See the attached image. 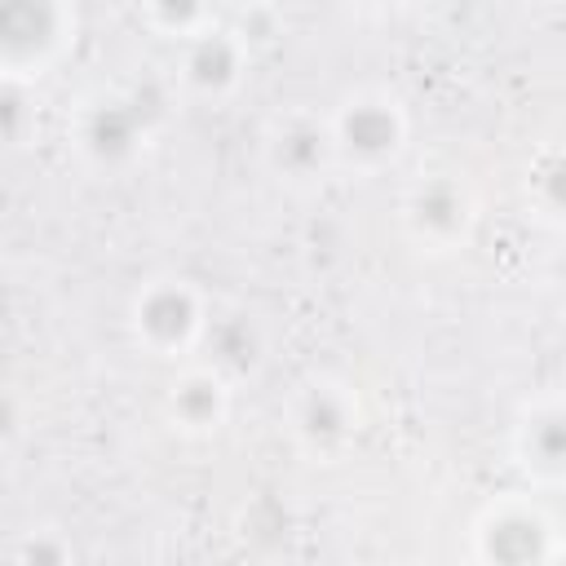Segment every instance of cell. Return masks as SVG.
<instances>
[{
	"label": "cell",
	"instance_id": "obj_2",
	"mask_svg": "<svg viewBox=\"0 0 566 566\" xmlns=\"http://www.w3.org/2000/svg\"><path fill=\"white\" fill-rule=\"evenodd\" d=\"M208 318H212V310H208L203 292L181 274H159V279L142 283L128 305L133 340L155 358H177V354L199 349Z\"/></svg>",
	"mask_w": 566,
	"mask_h": 566
},
{
	"label": "cell",
	"instance_id": "obj_10",
	"mask_svg": "<svg viewBox=\"0 0 566 566\" xmlns=\"http://www.w3.org/2000/svg\"><path fill=\"white\" fill-rule=\"evenodd\" d=\"M230 380L217 376L208 363H195L186 371H177L164 389V411L172 420V429L190 433V438H208L226 424L230 416Z\"/></svg>",
	"mask_w": 566,
	"mask_h": 566
},
{
	"label": "cell",
	"instance_id": "obj_5",
	"mask_svg": "<svg viewBox=\"0 0 566 566\" xmlns=\"http://www.w3.org/2000/svg\"><path fill=\"white\" fill-rule=\"evenodd\" d=\"M358 394L340 376H310L305 385H296L287 402V433L314 460H336L358 438Z\"/></svg>",
	"mask_w": 566,
	"mask_h": 566
},
{
	"label": "cell",
	"instance_id": "obj_11",
	"mask_svg": "<svg viewBox=\"0 0 566 566\" xmlns=\"http://www.w3.org/2000/svg\"><path fill=\"white\" fill-rule=\"evenodd\" d=\"M199 349L208 354L203 363L234 385V380H252L265 367L270 340H265V327H261L256 314H248V310H221V314L208 318V332H203V345Z\"/></svg>",
	"mask_w": 566,
	"mask_h": 566
},
{
	"label": "cell",
	"instance_id": "obj_13",
	"mask_svg": "<svg viewBox=\"0 0 566 566\" xmlns=\"http://www.w3.org/2000/svg\"><path fill=\"white\" fill-rule=\"evenodd\" d=\"M137 18L155 35H168V40H181V44H190L195 35L217 27V13L208 4H195V0H155V4H142Z\"/></svg>",
	"mask_w": 566,
	"mask_h": 566
},
{
	"label": "cell",
	"instance_id": "obj_17",
	"mask_svg": "<svg viewBox=\"0 0 566 566\" xmlns=\"http://www.w3.org/2000/svg\"><path fill=\"white\" fill-rule=\"evenodd\" d=\"M544 566H566V553H562V548H557V553H553V557H548V562H544Z\"/></svg>",
	"mask_w": 566,
	"mask_h": 566
},
{
	"label": "cell",
	"instance_id": "obj_14",
	"mask_svg": "<svg viewBox=\"0 0 566 566\" xmlns=\"http://www.w3.org/2000/svg\"><path fill=\"white\" fill-rule=\"evenodd\" d=\"M526 195L544 217L566 226V142L539 150V159L526 172Z\"/></svg>",
	"mask_w": 566,
	"mask_h": 566
},
{
	"label": "cell",
	"instance_id": "obj_4",
	"mask_svg": "<svg viewBox=\"0 0 566 566\" xmlns=\"http://www.w3.org/2000/svg\"><path fill=\"white\" fill-rule=\"evenodd\" d=\"M75 40V13L57 0L0 4V71L4 80H40Z\"/></svg>",
	"mask_w": 566,
	"mask_h": 566
},
{
	"label": "cell",
	"instance_id": "obj_12",
	"mask_svg": "<svg viewBox=\"0 0 566 566\" xmlns=\"http://www.w3.org/2000/svg\"><path fill=\"white\" fill-rule=\"evenodd\" d=\"M513 455L535 482H566V398H544L517 416Z\"/></svg>",
	"mask_w": 566,
	"mask_h": 566
},
{
	"label": "cell",
	"instance_id": "obj_8",
	"mask_svg": "<svg viewBox=\"0 0 566 566\" xmlns=\"http://www.w3.org/2000/svg\"><path fill=\"white\" fill-rule=\"evenodd\" d=\"M265 168L292 190L323 186L340 168L336 142H332V119L314 115V111H292V115L274 119V128L265 137Z\"/></svg>",
	"mask_w": 566,
	"mask_h": 566
},
{
	"label": "cell",
	"instance_id": "obj_3",
	"mask_svg": "<svg viewBox=\"0 0 566 566\" xmlns=\"http://www.w3.org/2000/svg\"><path fill=\"white\" fill-rule=\"evenodd\" d=\"M332 142H336V159L349 172H380L389 164H398V155L407 150V111L398 97L380 93V88H363L354 97H345L332 115Z\"/></svg>",
	"mask_w": 566,
	"mask_h": 566
},
{
	"label": "cell",
	"instance_id": "obj_9",
	"mask_svg": "<svg viewBox=\"0 0 566 566\" xmlns=\"http://www.w3.org/2000/svg\"><path fill=\"white\" fill-rule=\"evenodd\" d=\"M248 57H252V44L234 27L217 22L203 35H195L190 44H181L177 80L199 102H226L239 93V84L248 75Z\"/></svg>",
	"mask_w": 566,
	"mask_h": 566
},
{
	"label": "cell",
	"instance_id": "obj_7",
	"mask_svg": "<svg viewBox=\"0 0 566 566\" xmlns=\"http://www.w3.org/2000/svg\"><path fill=\"white\" fill-rule=\"evenodd\" d=\"M557 553V526L539 504L504 500L491 504L473 526L478 566H544Z\"/></svg>",
	"mask_w": 566,
	"mask_h": 566
},
{
	"label": "cell",
	"instance_id": "obj_6",
	"mask_svg": "<svg viewBox=\"0 0 566 566\" xmlns=\"http://www.w3.org/2000/svg\"><path fill=\"white\" fill-rule=\"evenodd\" d=\"M402 226L416 243H424L433 252L464 248L473 226H478L473 186L460 172H447V168L416 177L402 195Z\"/></svg>",
	"mask_w": 566,
	"mask_h": 566
},
{
	"label": "cell",
	"instance_id": "obj_16",
	"mask_svg": "<svg viewBox=\"0 0 566 566\" xmlns=\"http://www.w3.org/2000/svg\"><path fill=\"white\" fill-rule=\"evenodd\" d=\"M0 124H4V142L18 150L35 137L40 111H35V93L27 80H4L0 84Z\"/></svg>",
	"mask_w": 566,
	"mask_h": 566
},
{
	"label": "cell",
	"instance_id": "obj_1",
	"mask_svg": "<svg viewBox=\"0 0 566 566\" xmlns=\"http://www.w3.org/2000/svg\"><path fill=\"white\" fill-rule=\"evenodd\" d=\"M168 115V97L159 84H128V88H106L84 102L75 115V150L84 164L102 172H119L142 159L150 137L159 133Z\"/></svg>",
	"mask_w": 566,
	"mask_h": 566
},
{
	"label": "cell",
	"instance_id": "obj_15",
	"mask_svg": "<svg viewBox=\"0 0 566 566\" xmlns=\"http://www.w3.org/2000/svg\"><path fill=\"white\" fill-rule=\"evenodd\" d=\"M13 566H75V544L57 526H31L13 539Z\"/></svg>",
	"mask_w": 566,
	"mask_h": 566
},
{
	"label": "cell",
	"instance_id": "obj_18",
	"mask_svg": "<svg viewBox=\"0 0 566 566\" xmlns=\"http://www.w3.org/2000/svg\"><path fill=\"white\" fill-rule=\"evenodd\" d=\"M562 398H566V394H562Z\"/></svg>",
	"mask_w": 566,
	"mask_h": 566
}]
</instances>
